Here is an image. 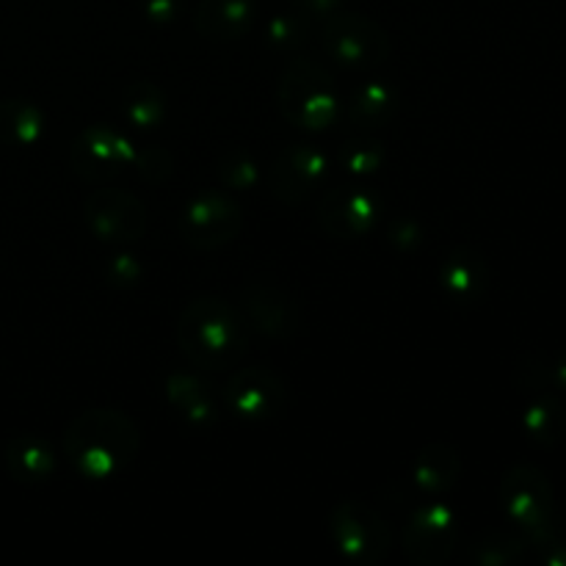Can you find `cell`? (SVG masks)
Returning <instances> with one entry per match:
<instances>
[{
    "mask_svg": "<svg viewBox=\"0 0 566 566\" xmlns=\"http://www.w3.org/2000/svg\"><path fill=\"white\" fill-rule=\"evenodd\" d=\"M501 509L528 536L553 525L556 495H553V484L545 470L534 464L509 468L501 479Z\"/></svg>",
    "mask_w": 566,
    "mask_h": 566,
    "instance_id": "7",
    "label": "cell"
},
{
    "mask_svg": "<svg viewBox=\"0 0 566 566\" xmlns=\"http://www.w3.org/2000/svg\"><path fill=\"white\" fill-rule=\"evenodd\" d=\"M523 429L536 446L553 448L566 434V409L551 392H536L523 409Z\"/></svg>",
    "mask_w": 566,
    "mask_h": 566,
    "instance_id": "22",
    "label": "cell"
},
{
    "mask_svg": "<svg viewBox=\"0 0 566 566\" xmlns=\"http://www.w3.org/2000/svg\"><path fill=\"white\" fill-rule=\"evenodd\" d=\"M403 553L412 564L440 566L453 556L459 545L457 509L442 501L423 503L412 512L401 534Z\"/></svg>",
    "mask_w": 566,
    "mask_h": 566,
    "instance_id": "8",
    "label": "cell"
},
{
    "mask_svg": "<svg viewBox=\"0 0 566 566\" xmlns=\"http://www.w3.org/2000/svg\"><path fill=\"white\" fill-rule=\"evenodd\" d=\"M332 542L354 564H379L390 551V525L370 503L340 501L326 520Z\"/></svg>",
    "mask_w": 566,
    "mask_h": 566,
    "instance_id": "5",
    "label": "cell"
},
{
    "mask_svg": "<svg viewBox=\"0 0 566 566\" xmlns=\"http://www.w3.org/2000/svg\"><path fill=\"white\" fill-rule=\"evenodd\" d=\"M144 11L149 20L169 22L177 17V0H144Z\"/></svg>",
    "mask_w": 566,
    "mask_h": 566,
    "instance_id": "33",
    "label": "cell"
},
{
    "mask_svg": "<svg viewBox=\"0 0 566 566\" xmlns=\"http://www.w3.org/2000/svg\"><path fill=\"white\" fill-rule=\"evenodd\" d=\"M553 379H556L558 385H562L566 390V348L562 352V357H558L556 368H553Z\"/></svg>",
    "mask_w": 566,
    "mask_h": 566,
    "instance_id": "34",
    "label": "cell"
},
{
    "mask_svg": "<svg viewBox=\"0 0 566 566\" xmlns=\"http://www.w3.org/2000/svg\"><path fill=\"white\" fill-rule=\"evenodd\" d=\"M133 169L138 171L144 182H164L175 175V158H171L169 149L164 147H147L142 153H136L133 158Z\"/></svg>",
    "mask_w": 566,
    "mask_h": 566,
    "instance_id": "28",
    "label": "cell"
},
{
    "mask_svg": "<svg viewBox=\"0 0 566 566\" xmlns=\"http://www.w3.org/2000/svg\"><path fill=\"white\" fill-rule=\"evenodd\" d=\"M385 144L379 142L376 136H370L368 130L357 133V136L346 138L340 147V164L343 169H348L352 175L357 177H368L376 175V171L385 166Z\"/></svg>",
    "mask_w": 566,
    "mask_h": 566,
    "instance_id": "25",
    "label": "cell"
},
{
    "mask_svg": "<svg viewBox=\"0 0 566 566\" xmlns=\"http://www.w3.org/2000/svg\"><path fill=\"white\" fill-rule=\"evenodd\" d=\"M83 221L94 238L105 243H133L147 232V208L133 193L119 188H103L88 193L83 202Z\"/></svg>",
    "mask_w": 566,
    "mask_h": 566,
    "instance_id": "9",
    "label": "cell"
},
{
    "mask_svg": "<svg viewBox=\"0 0 566 566\" xmlns=\"http://www.w3.org/2000/svg\"><path fill=\"white\" fill-rule=\"evenodd\" d=\"M440 285L446 296L459 307L479 304L490 287V265L484 254L470 247H457L440 265Z\"/></svg>",
    "mask_w": 566,
    "mask_h": 566,
    "instance_id": "15",
    "label": "cell"
},
{
    "mask_svg": "<svg viewBox=\"0 0 566 566\" xmlns=\"http://www.w3.org/2000/svg\"><path fill=\"white\" fill-rule=\"evenodd\" d=\"M108 276L114 285H136L138 280H142V265L136 263V258L133 254H116L114 260L108 263Z\"/></svg>",
    "mask_w": 566,
    "mask_h": 566,
    "instance_id": "31",
    "label": "cell"
},
{
    "mask_svg": "<svg viewBox=\"0 0 566 566\" xmlns=\"http://www.w3.org/2000/svg\"><path fill=\"white\" fill-rule=\"evenodd\" d=\"M258 20L254 0H199L197 31L210 42H235L252 31Z\"/></svg>",
    "mask_w": 566,
    "mask_h": 566,
    "instance_id": "18",
    "label": "cell"
},
{
    "mask_svg": "<svg viewBox=\"0 0 566 566\" xmlns=\"http://www.w3.org/2000/svg\"><path fill=\"white\" fill-rule=\"evenodd\" d=\"M398 111V92L392 83L385 81H368L352 94L346 116L354 127L359 130H376L385 127L387 122L396 116Z\"/></svg>",
    "mask_w": 566,
    "mask_h": 566,
    "instance_id": "20",
    "label": "cell"
},
{
    "mask_svg": "<svg viewBox=\"0 0 566 566\" xmlns=\"http://www.w3.org/2000/svg\"><path fill=\"white\" fill-rule=\"evenodd\" d=\"M61 451L81 479H114L130 468L142 451V429L119 409H83L66 426Z\"/></svg>",
    "mask_w": 566,
    "mask_h": 566,
    "instance_id": "1",
    "label": "cell"
},
{
    "mask_svg": "<svg viewBox=\"0 0 566 566\" xmlns=\"http://www.w3.org/2000/svg\"><path fill=\"white\" fill-rule=\"evenodd\" d=\"M219 177L232 191H247L260 180V169L247 153H230L219 160Z\"/></svg>",
    "mask_w": 566,
    "mask_h": 566,
    "instance_id": "26",
    "label": "cell"
},
{
    "mask_svg": "<svg viewBox=\"0 0 566 566\" xmlns=\"http://www.w3.org/2000/svg\"><path fill=\"white\" fill-rule=\"evenodd\" d=\"M462 475V457L448 442H429L420 448L412 462V481L423 495L440 497L459 484Z\"/></svg>",
    "mask_w": 566,
    "mask_h": 566,
    "instance_id": "19",
    "label": "cell"
},
{
    "mask_svg": "<svg viewBox=\"0 0 566 566\" xmlns=\"http://www.w3.org/2000/svg\"><path fill=\"white\" fill-rule=\"evenodd\" d=\"M390 243L401 252H409V249H418L423 243V230L415 219H396L390 227Z\"/></svg>",
    "mask_w": 566,
    "mask_h": 566,
    "instance_id": "30",
    "label": "cell"
},
{
    "mask_svg": "<svg viewBox=\"0 0 566 566\" xmlns=\"http://www.w3.org/2000/svg\"><path fill=\"white\" fill-rule=\"evenodd\" d=\"M166 398L191 429H208L219 420V401H216L213 387L193 370H175L166 379Z\"/></svg>",
    "mask_w": 566,
    "mask_h": 566,
    "instance_id": "17",
    "label": "cell"
},
{
    "mask_svg": "<svg viewBox=\"0 0 566 566\" xmlns=\"http://www.w3.org/2000/svg\"><path fill=\"white\" fill-rule=\"evenodd\" d=\"M280 111L293 127L318 133L340 116V97L332 72L313 59H293L276 88Z\"/></svg>",
    "mask_w": 566,
    "mask_h": 566,
    "instance_id": "3",
    "label": "cell"
},
{
    "mask_svg": "<svg viewBox=\"0 0 566 566\" xmlns=\"http://www.w3.org/2000/svg\"><path fill=\"white\" fill-rule=\"evenodd\" d=\"M307 36V20H304L298 11H291V14H276L274 20L265 28V39H269L274 48L291 50L298 48Z\"/></svg>",
    "mask_w": 566,
    "mask_h": 566,
    "instance_id": "27",
    "label": "cell"
},
{
    "mask_svg": "<svg viewBox=\"0 0 566 566\" xmlns=\"http://www.w3.org/2000/svg\"><path fill=\"white\" fill-rule=\"evenodd\" d=\"M241 205L221 191H202L182 208L177 232L182 241L199 252H213L241 235Z\"/></svg>",
    "mask_w": 566,
    "mask_h": 566,
    "instance_id": "6",
    "label": "cell"
},
{
    "mask_svg": "<svg viewBox=\"0 0 566 566\" xmlns=\"http://www.w3.org/2000/svg\"><path fill=\"white\" fill-rule=\"evenodd\" d=\"M133 158H136V147L114 125L86 127L83 133H77L70 147V164L75 175L92 182L116 177L127 166H133Z\"/></svg>",
    "mask_w": 566,
    "mask_h": 566,
    "instance_id": "10",
    "label": "cell"
},
{
    "mask_svg": "<svg viewBox=\"0 0 566 566\" xmlns=\"http://www.w3.org/2000/svg\"><path fill=\"white\" fill-rule=\"evenodd\" d=\"M3 468L20 484H48L59 470V457L44 437L11 434L3 442Z\"/></svg>",
    "mask_w": 566,
    "mask_h": 566,
    "instance_id": "16",
    "label": "cell"
},
{
    "mask_svg": "<svg viewBox=\"0 0 566 566\" xmlns=\"http://www.w3.org/2000/svg\"><path fill=\"white\" fill-rule=\"evenodd\" d=\"M166 94L153 81H136L127 86L125 99H122V114L136 130H155L166 119Z\"/></svg>",
    "mask_w": 566,
    "mask_h": 566,
    "instance_id": "23",
    "label": "cell"
},
{
    "mask_svg": "<svg viewBox=\"0 0 566 566\" xmlns=\"http://www.w3.org/2000/svg\"><path fill=\"white\" fill-rule=\"evenodd\" d=\"M44 136V114L25 97L0 99V144L33 147Z\"/></svg>",
    "mask_w": 566,
    "mask_h": 566,
    "instance_id": "21",
    "label": "cell"
},
{
    "mask_svg": "<svg viewBox=\"0 0 566 566\" xmlns=\"http://www.w3.org/2000/svg\"><path fill=\"white\" fill-rule=\"evenodd\" d=\"M528 545L534 547L536 558L551 566H566V539L558 534L553 525L536 531V534L528 536Z\"/></svg>",
    "mask_w": 566,
    "mask_h": 566,
    "instance_id": "29",
    "label": "cell"
},
{
    "mask_svg": "<svg viewBox=\"0 0 566 566\" xmlns=\"http://www.w3.org/2000/svg\"><path fill=\"white\" fill-rule=\"evenodd\" d=\"M224 403L243 420L276 418L285 407V381L271 368H241L227 379Z\"/></svg>",
    "mask_w": 566,
    "mask_h": 566,
    "instance_id": "12",
    "label": "cell"
},
{
    "mask_svg": "<svg viewBox=\"0 0 566 566\" xmlns=\"http://www.w3.org/2000/svg\"><path fill=\"white\" fill-rule=\"evenodd\" d=\"M241 313L249 326L271 340H291L302 329V307L296 298L271 282H249L241 291Z\"/></svg>",
    "mask_w": 566,
    "mask_h": 566,
    "instance_id": "11",
    "label": "cell"
},
{
    "mask_svg": "<svg viewBox=\"0 0 566 566\" xmlns=\"http://www.w3.org/2000/svg\"><path fill=\"white\" fill-rule=\"evenodd\" d=\"M177 343L188 365L202 370L235 368L249 352V324L241 307L219 296H199L177 321Z\"/></svg>",
    "mask_w": 566,
    "mask_h": 566,
    "instance_id": "2",
    "label": "cell"
},
{
    "mask_svg": "<svg viewBox=\"0 0 566 566\" xmlns=\"http://www.w3.org/2000/svg\"><path fill=\"white\" fill-rule=\"evenodd\" d=\"M329 158L315 144H293L269 171V188L274 199L285 205H298L326 180Z\"/></svg>",
    "mask_w": 566,
    "mask_h": 566,
    "instance_id": "13",
    "label": "cell"
},
{
    "mask_svg": "<svg viewBox=\"0 0 566 566\" xmlns=\"http://www.w3.org/2000/svg\"><path fill=\"white\" fill-rule=\"evenodd\" d=\"M381 202L368 188H335L318 205L321 230L332 238H363L379 221Z\"/></svg>",
    "mask_w": 566,
    "mask_h": 566,
    "instance_id": "14",
    "label": "cell"
},
{
    "mask_svg": "<svg viewBox=\"0 0 566 566\" xmlns=\"http://www.w3.org/2000/svg\"><path fill=\"white\" fill-rule=\"evenodd\" d=\"M326 55L348 70H374L390 59V36L376 20L354 11H337L324 20L321 33Z\"/></svg>",
    "mask_w": 566,
    "mask_h": 566,
    "instance_id": "4",
    "label": "cell"
},
{
    "mask_svg": "<svg viewBox=\"0 0 566 566\" xmlns=\"http://www.w3.org/2000/svg\"><path fill=\"white\" fill-rule=\"evenodd\" d=\"M296 11L304 20H329L340 11V0H296Z\"/></svg>",
    "mask_w": 566,
    "mask_h": 566,
    "instance_id": "32",
    "label": "cell"
},
{
    "mask_svg": "<svg viewBox=\"0 0 566 566\" xmlns=\"http://www.w3.org/2000/svg\"><path fill=\"white\" fill-rule=\"evenodd\" d=\"M525 547L528 542L520 536L506 534V531H486L475 536L473 545L468 547V558L479 566H509L525 556Z\"/></svg>",
    "mask_w": 566,
    "mask_h": 566,
    "instance_id": "24",
    "label": "cell"
}]
</instances>
